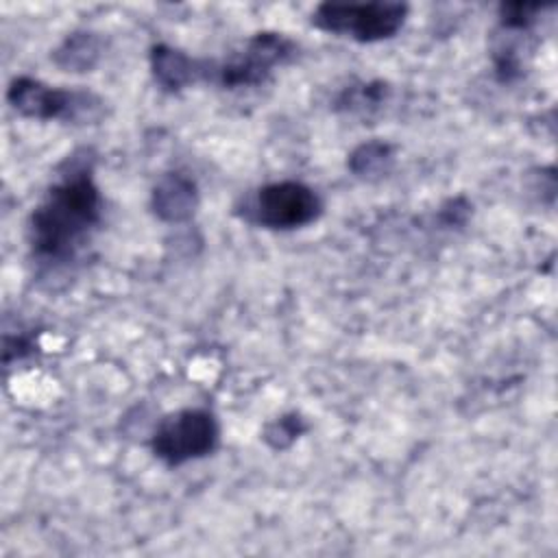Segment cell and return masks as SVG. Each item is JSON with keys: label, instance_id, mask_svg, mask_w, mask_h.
<instances>
[{"label": "cell", "instance_id": "ba28073f", "mask_svg": "<svg viewBox=\"0 0 558 558\" xmlns=\"http://www.w3.org/2000/svg\"><path fill=\"white\" fill-rule=\"evenodd\" d=\"M150 70L157 85L166 92H181L205 81V59H192L179 48L157 44L150 50Z\"/></svg>", "mask_w": 558, "mask_h": 558}, {"label": "cell", "instance_id": "6da1fadb", "mask_svg": "<svg viewBox=\"0 0 558 558\" xmlns=\"http://www.w3.org/2000/svg\"><path fill=\"white\" fill-rule=\"evenodd\" d=\"M89 155H74L28 218V246L46 266L72 262L102 218V196Z\"/></svg>", "mask_w": 558, "mask_h": 558}, {"label": "cell", "instance_id": "30bf717a", "mask_svg": "<svg viewBox=\"0 0 558 558\" xmlns=\"http://www.w3.org/2000/svg\"><path fill=\"white\" fill-rule=\"evenodd\" d=\"M395 161L392 146L386 142H364L349 155V168L362 179L384 177Z\"/></svg>", "mask_w": 558, "mask_h": 558}, {"label": "cell", "instance_id": "9c48e42d", "mask_svg": "<svg viewBox=\"0 0 558 558\" xmlns=\"http://www.w3.org/2000/svg\"><path fill=\"white\" fill-rule=\"evenodd\" d=\"M100 37L89 31L72 33L57 50L54 63L68 72H87L100 59Z\"/></svg>", "mask_w": 558, "mask_h": 558}, {"label": "cell", "instance_id": "4fadbf2b", "mask_svg": "<svg viewBox=\"0 0 558 558\" xmlns=\"http://www.w3.org/2000/svg\"><path fill=\"white\" fill-rule=\"evenodd\" d=\"M538 13H543L541 4H525V2H508L499 7V22L501 31L512 33H525L532 28V24L538 20Z\"/></svg>", "mask_w": 558, "mask_h": 558}, {"label": "cell", "instance_id": "5b68a950", "mask_svg": "<svg viewBox=\"0 0 558 558\" xmlns=\"http://www.w3.org/2000/svg\"><path fill=\"white\" fill-rule=\"evenodd\" d=\"M218 438L220 427L209 410L185 408L157 423L150 436V451L166 466H181L209 456L218 447Z\"/></svg>", "mask_w": 558, "mask_h": 558}, {"label": "cell", "instance_id": "8992f818", "mask_svg": "<svg viewBox=\"0 0 558 558\" xmlns=\"http://www.w3.org/2000/svg\"><path fill=\"white\" fill-rule=\"evenodd\" d=\"M323 211L320 196L301 181L262 185L244 203L242 218L272 231H292L312 225Z\"/></svg>", "mask_w": 558, "mask_h": 558}, {"label": "cell", "instance_id": "7c38bea8", "mask_svg": "<svg viewBox=\"0 0 558 558\" xmlns=\"http://www.w3.org/2000/svg\"><path fill=\"white\" fill-rule=\"evenodd\" d=\"M305 429H307V425L301 418V414L290 412V414H283L266 425L264 440L268 442V447L281 451V449H288L301 434H305Z\"/></svg>", "mask_w": 558, "mask_h": 558}, {"label": "cell", "instance_id": "277c9868", "mask_svg": "<svg viewBox=\"0 0 558 558\" xmlns=\"http://www.w3.org/2000/svg\"><path fill=\"white\" fill-rule=\"evenodd\" d=\"M294 50V41L281 33H257L227 59L205 61V81H214L225 89L262 85L272 74V68L286 63Z\"/></svg>", "mask_w": 558, "mask_h": 558}, {"label": "cell", "instance_id": "7a4b0ae2", "mask_svg": "<svg viewBox=\"0 0 558 558\" xmlns=\"http://www.w3.org/2000/svg\"><path fill=\"white\" fill-rule=\"evenodd\" d=\"M405 17V2H320L312 13V24L338 37L375 44L395 37Z\"/></svg>", "mask_w": 558, "mask_h": 558}, {"label": "cell", "instance_id": "3957f363", "mask_svg": "<svg viewBox=\"0 0 558 558\" xmlns=\"http://www.w3.org/2000/svg\"><path fill=\"white\" fill-rule=\"evenodd\" d=\"M9 105L35 120H63L76 124H89L100 120L102 100L85 89L50 87L31 76H17L7 89Z\"/></svg>", "mask_w": 558, "mask_h": 558}, {"label": "cell", "instance_id": "52a82bcc", "mask_svg": "<svg viewBox=\"0 0 558 558\" xmlns=\"http://www.w3.org/2000/svg\"><path fill=\"white\" fill-rule=\"evenodd\" d=\"M150 205L157 218L166 222H185L198 207L196 183L183 172H166L153 187Z\"/></svg>", "mask_w": 558, "mask_h": 558}, {"label": "cell", "instance_id": "8fae6325", "mask_svg": "<svg viewBox=\"0 0 558 558\" xmlns=\"http://www.w3.org/2000/svg\"><path fill=\"white\" fill-rule=\"evenodd\" d=\"M386 98H388V85L381 81H371V83H360V85L347 87L338 96L336 107L344 109L349 113H366V111L384 105Z\"/></svg>", "mask_w": 558, "mask_h": 558}]
</instances>
